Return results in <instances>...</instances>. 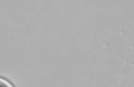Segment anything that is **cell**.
I'll return each mask as SVG.
<instances>
[{
    "label": "cell",
    "mask_w": 134,
    "mask_h": 87,
    "mask_svg": "<svg viewBox=\"0 0 134 87\" xmlns=\"http://www.w3.org/2000/svg\"><path fill=\"white\" fill-rule=\"evenodd\" d=\"M0 87H14V86L8 80L0 78Z\"/></svg>",
    "instance_id": "6da1fadb"
}]
</instances>
